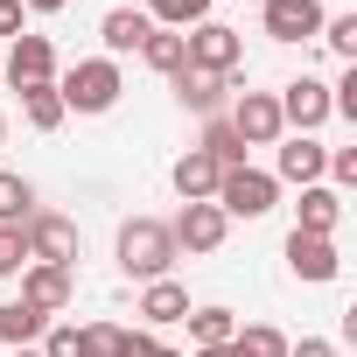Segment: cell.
<instances>
[{
    "label": "cell",
    "mask_w": 357,
    "mask_h": 357,
    "mask_svg": "<svg viewBox=\"0 0 357 357\" xmlns=\"http://www.w3.org/2000/svg\"><path fill=\"white\" fill-rule=\"evenodd\" d=\"M259 29L273 43H308V36H322V0H266Z\"/></svg>",
    "instance_id": "30bf717a"
},
{
    "label": "cell",
    "mask_w": 357,
    "mask_h": 357,
    "mask_svg": "<svg viewBox=\"0 0 357 357\" xmlns=\"http://www.w3.org/2000/svg\"><path fill=\"white\" fill-rule=\"evenodd\" d=\"M15 357H43V350H15Z\"/></svg>",
    "instance_id": "8d00e7d4"
},
{
    "label": "cell",
    "mask_w": 357,
    "mask_h": 357,
    "mask_svg": "<svg viewBox=\"0 0 357 357\" xmlns=\"http://www.w3.org/2000/svg\"><path fill=\"white\" fill-rule=\"evenodd\" d=\"M0 77H8L15 91L22 84H56V43L50 36H15L8 50H0Z\"/></svg>",
    "instance_id": "8992f818"
},
{
    "label": "cell",
    "mask_w": 357,
    "mask_h": 357,
    "mask_svg": "<svg viewBox=\"0 0 357 357\" xmlns=\"http://www.w3.org/2000/svg\"><path fill=\"white\" fill-rule=\"evenodd\" d=\"M168 84H175V98H183L190 112H204V119H211V112H225V98L238 91V77H211V70H190V63L175 70Z\"/></svg>",
    "instance_id": "5bb4252c"
},
{
    "label": "cell",
    "mask_w": 357,
    "mask_h": 357,
    "mask_svg": "<svg viewBox=\"0 0 357 357\" xmlns=\"http://www.w3.org/2000/svg\"><path fill=\"white\" fill-rule=\"evenodd\" d=\"M197 357H231V350H197Z\"/></svg>",
    "instance_id": "e575fe53"
},
{
    "label": "cell",
    "mask_w": 357,
    "mask_h": 357,
    "mask_svg": "<svg viewBox=\"0 0 357 357\" xmlns=\"http://www.w3.org/2000/svg\"><path fill=\"white\" fill-rule=\"evenodd\" d=\"M197 147H204L218 168H245V140L231 133V119H225V112H211V119H204V140H197Z\"/></svg>",
    "instance_id": "44dd1931"
},
{
    "label": "cell",
    "mask_w": 357,
    "mask_h": 357,
    "mask_svg": "<svg viewBox=\"0 0 357 357\" xmlns=\"http://www.w3.org/2000/svg\"><path fill=\"white\" fill-rule=\"evenodd\" d=\"M183 322H190V343H197V350H225V343L238 336V315L218 308V301H211V308H190Z\"/></svg>",
    "instance_id": "ffe728a7"
},
{
    "label": "cell",
    "mask_w": 357,
    "mask_h": 357,
    "mask_svg": "<svg viewBox=\"0 0 357 357\" xmlns=\"http://www.w3.org/2000/svg\"><path fill=\"white\" fill-rule=\"evenodd\" d=\"M294 211H301V218H294V231H308V238H329V231L343 225V197H336L329 183H308Z\"/></svg>",
    "instance_id": "ac0fdd59"
},
{
    "label": "cell",
    "mask_w": 357,
    "mask_h": 357,
    "mask_svg": "<svg viewBox=\"0 0 357 357\" xmlns=\"http://www.w3.org/2000/svg\"><path fill=\"white\" fill-rule=\"evenodd\" d=\"M322 43H329V56L357 63V15H322Z\"/></svg>",
    "instance_id": "4316f807"
},
{
    "label": "cell",
    "mask_w": 357,
    "mask_h": 357,
    "mask_svg": "<svg viewBox=\"0 0 357 357\" xmlns=\"http://www.w3.org/2000/svg\"><path fill=\"white\" fill-rule=\"evenodd\" d=\"M43 329H50V315H36L29 301H0V343L8 350H36Z\"/></svg>",
    "instance_id": "d6986e66"
},
{
    "label": "cell",
    "mask_w": 357,
    "mask_h": 357,
    "mask_svg": "<svg viewBox=\"0 0 357 357\" xmlns=\"http://www.w3.org/2000/svg\"><path fill=\"white\" fill-rule=\"evenodd\" d=\"M22 8H29V15H63L70 0H22Z\"/></svg>",
    "instance_id": "d6a6232c"
},
{
    "label": "cell",
    "mask_w": 357,
    "mask_h": 357,
    "mask_svg": "<svg viewBox=\"0 0 357 357\" xmlns=\"http://www.w3.org/2000/svg\"><path fill=\"white\" fill-rule=\"evenodd\" d=\"M0 140H8V112H0Z\"/></svg>",
    "instance_id": "d590c367"
},
{
    "label": "cell",
    "mask_w": 357,
    "mask_h": 357,
    "mask_svg": "<svg viewBox=\"0 0 357 357\" xmlns=\"http://www.w3.org/2000/svg\"><path fill=\"white\" fill-rule=\"evenodd\" d=\"M225 231H231V218H225L218 204H183V211H175V225H168L175 252H218Z\"/></svg>",
    "instance_id": "9c48e42d"
},
{
    "label": "cell",
    "mask_w": 357,
    "mask_h": 357,
    "mask_svg": "<svg viewBox=\"0 0 357 357\" xmlns=\"http://www.w3.org/2000/svg\"><path fill=\"white\" fill-rule=\"evenodd\" d=\"M154 29H175V36H183V29H197V22H211V0H147V8H140Z\"/></svg>",
    "instance_id": "7402d4cb"
},
{
    "label": "cell",
    "mask_w": 357,
    "mask_h": 357,
    "mask_svg": "<svg viewBox=\"0 0 357 357\" xmlns=\"http://www.w3.org/2000/svg\"><path fill=\"white\" fill-rule=\"evenodd\" d=\"M322 161H329V147H322L315 133H294V140L273 154V183H294V190H308V183H322Z\"/></svg>",
    "instance_id": "4fadbf2b"
},
{
    "label": "cell",
    "mask_w": 357,
    "mask_h": 357,
    "mask_svg": "<svg viewBox=\"0 0 357 357\" xmlns=\"http://www.w3.org/2000/svg\"><path fill=\"white\" fill-rule=\"evenodd\" d=\"M273 98H280V126H294V133H315V126H329V119H336V112H329V84H322V77H294V84H280Z\"/></svg>",
    "instance_id": "ba28073f"
},
{
    "label": "cell",
    "mask_w": 357,
    "mask_h": 357,
    "mask_svg": "<svg viewBox=\"0 0 357 357\" xmlns=\"http://www.w3.org/2000/svg\"><path fill=\"white\" fill-rule=\"evenodd\" d=\"M84 357H126V329L119 322H91L84 329Z\"/></svg>",
    "instance_id": "f1b7e54d"
},
{
    "label": "cell",
    "mask_w": 357,
    "mask_h": 357,
    "mask_svg": "<svg viewBox=\"0 0 357 357\" xmlns=\"http://www.w3.org/2000/svg\"><path fill=\"white\" fill-rule=\"evenodd\" d=\"M36 218V183H29V175H8V168H0V225H29Z\"/></svg>",
    "instance_id": "603a6c76"
},
{
    "label": "cell",
    "mask_w": 357,
    "mask_h": 357,
    "mask_svg": "<svg viewBox=\"0 0 357 357\" xmlns=\"http://www.w3.org/2000/svg\"><path fill=\"white\" fill-rule=\"evenodd\" d=\"M119 91H126V77H119V63H112V56H84V63H70V70L56 77L63 112H112V105H119Z\"/></svg>",
    "instance_id": "7a4b0ae2"
},
{
    "label": "cell",
    "mask_w": 357,
    "mask_h": 357,
    "mask_svg": "<svg viewBox=\"0 0 357 357\" xmlns=\"http://www.w3.org/2000/svg\"><path fill=\"white\" fill-rule=\"evenodd\" d=\"M147 357H183V350H168V343H147Z\"/></svg>",
    "instance_id": "836d02e7"
},
{
    "label": "cell",
    "mask_w": 357,
    "mask_h": 357,
    "mask_svg": "<svg viewBox=\"0 0 357 357\" xmlns=\"http://www.w3.org/2000/svg\"><path fill=\"white\" fill-rule=\"evenodd\" d=\"M140 63L161 70V77H175V70H183V36H175V29H154V36L140 43Z\"/></svg>",
    "instance_id": "484cf974"
},
{
    "label": "cell",
    "mask_w": 357,
    "mask_h": 357,
    "mask_svg": "<svg viewBox=\"0 0 357 357\" xmlns=\"http://www.w3.org/2000/svg\"><path fill=\"white\" fill-rule=\"evenodd\" d=\"M175 259H183V252H175V238H168V225L161 218H126L119 225V273L126 280H168L175 273Z\"/></svg>",
    "instance_id": "6da1fadb"
},
{
    "label": "cell",
    "mask_w": 357,
    "mask_h": 357,
    "mask_svg": "<svg viewBox=\"0 0 357 357\" xmlns=\"http://www.w3.org/2000/svg\"><path fill=\"white\" fill-rule=\"evenodd\" d=\"M36 350H43V357H84V329H77V322H50Z\"/></svg>",
    "instance_id": "83f0119b"
},
{
    "label": "cell",
    "mask_w": 357,
    "mask_h": 357,
    "mask_svg": "<svg viewBox=\"0 0 357 357\" xmlns=\"http://www.w3.org/2000/svg\"><path fill=\"white\" fill-rule=\"evenodd\" d=\"M133 315H140V322H154V329L183 322V315H190V287L175 280V273H168V280H147V287H140V308H133Z\"/></svg>",
    "instance_id": "e0dca14e"
},
{
    "label": "cell",
    "mask_w": 357,
    "mask_h": 357,
    "mask_svg": "<svg viewBox=\"0 0 357 357\" xmlns=\"http://www.w3.org/2000/svg\"><path fill=\"white\" fill-rule=\"evenodd\" d=\"M211 204H218L225 218H266V211L280 204V183H273L266 168L245 161V168H225V175H218V197H211Z\"/></svg>",
    "instance_id": "277c9868"
},
{
    "label": "cell",
    "mask_w": 357,
    "mask_h": 357,
    "mask_svg": "<svg viewBox=\"0 0 357 357\" xmlns=\"http://www.w3.org/2000/svg\"><path fill=\"white\" fill-rule=\"evenodd\" d=\"M287 266H294V280H336L343 273V252H336V238H308V231H287Z\"/></svg>",
    "instance_id": "8fae6325"
},
{
    "label": "cell",
    "mask_w": 357,
    "mask_h": 357,
    "mask_svg": "<svg viewBox=\"0 0 357 357\" xmlns=\"http://www.w3.org/2000/svg\"><path fill=\"white\" fill-rule=\"evenodd\" d=\"M154 36V22L140 15V8H112L105 22H98V43H105V56L119 63V56H140V43Z\"/></svg>",
    "instance_id": "2e32d148"
},
{
    "label": "cell",
    "mask_w": 357,
    "mask_h": 357,
    "mask_svg": "<svg viewBox=\"0 0 357 357\" xmlns=\"http://www.w3.org/2000/svg\"><path fill=\"white\" fill-rule=\"evenodd\" d=\"M287 357H336V343L329 336H301V343H287Z\"/></svg>",
    "instance_id": "1f68e13d"
},
{
    "label": "cell",
    "mask_w": 357,
    "mask_h": 357,
    "mask_svg": "<svg viewBox=\"0 0 357 357\" xmlns=\"http://www.w3.org/2000/svg\"><path fill=\"white\" fill-rule=\"evenodd\" d=\"M15 36H29V8L22 0H0V50H8Z\"/></svg>",
    "instance_id": "4dcf8cb0"
},
{
    "label": "cell",
    "mask_w": 357,
    "mask_h": 357,
    "mask_svg": "<svg viewBox=\"0 0 357 357\" xmlns=\"http://www.w3.org/2000/svg\"><path fill=\"white\" fill-rule=\"evenodd\" d=\"M225 350H231V357H287V336H280L273 322H245Z\"/></svg>",
    "instance_id": "d4e9b609"
},
{
    "label": "cell",
    "mask_w": 357,
    "mask_h": 357,
    "mask_svg": "<svg viewBox=\"0 0 357 357\" xmlns=\"http://www.w3.org/2000/svg\"><path fill=\"white\" fill-rule=\"evenodd\" d=\"M183 63H190V70H211V77H238L245 36L225 29V22H197V29H183Z\"/></svg>",
    "instance_id": "3957f363"
},
{
    "label": "cell",
    "mask_w": 357,
    "mask_h": 357,
    "mask_svg": "<svg viewBox=\"0 0 357 357\" xmlns=\"http://www.w3.org/2000/svg\"><path fill=\"white\" fill-rule=\"evenodd\" d=\"M22 112H29L36 133H56V126H63V98H56V84H22Z\"/></svg>",
    "instance_id": "cb8c5ba5"
},
{
    "label": "cell",
    "mask_w": 357,
    "mask_h": 357,
    "mask_svg": "<svg viewBox=\"0 0 357 357\" xmlns=\"http://www.w3.org/2000/svg\"><path fill=\"white\" fill-rule=\"evenodd\" d=\"M225 119H231V133H238L245 147H273V140L287 133V126H280V98H273V91H238Z\"/></svg>",
    "instance_id": "52a82bcc"
},
{
    "label": "cell",
    "mask_w": 357,
    "mask_h": 357,
    "mask_svg": "<svg viewBox=\"0 0 357 357\" xmlns=\"http://www.w3.org/2000/svg\"><path fill=\"white\" fill-rule=\"evenodd\" d=\"M70 294H77V287H70V266H22V301H29L36 315L56 322V315L70 308Z\"/></svg>",
    "instance_id": "7c38bea8"
},
{
    "label": "cell",
    "mask_w": 357,
    "mask_h": 357,
    "mask_svg": "<svg viewBox=\"0 0 357 357\" xmlns=\"http://www.w3.org/2000/svg\"><path fill=\"white\" fill-rule=\"evenodd\" d=\"M22 245H29V266H77V225L63 211H36L22 225Z\"/></svg>",
    "instance_id": "5b68a950"
},
{
    "label": "cell",
    "mask_w": 357,
    "mask_h": 357,
    "mask_svg": "<svg viewBox=\"0 0 357 357\" xmlns=\"http://www.w3.org/2000/svg\"><path fill=\"white\" fill-rule=\"evenodd\" d=\"M218 175H225V168H218L204 147H190L183 161L168 168V183H175V197H183V204H211V197H218Z\"/></svg>",
    "instance_id": "9a60e30c"
},
{
    "label": "cell",
    "mask_w": 357,
    "mask_h": 357,
    "mask_svg": "<svg viewBox=\"0 0 357 357\" xmlns=\"http://www.w3.org/2000/svg\"><path fill=\"white\" fill-rule=\"evenodd\" d=\"M29 266V245H22V231L15 225H0V280H8V273H22Z\"/></svg>",
    "instance_id": "f546056e"
}]
</instances>
